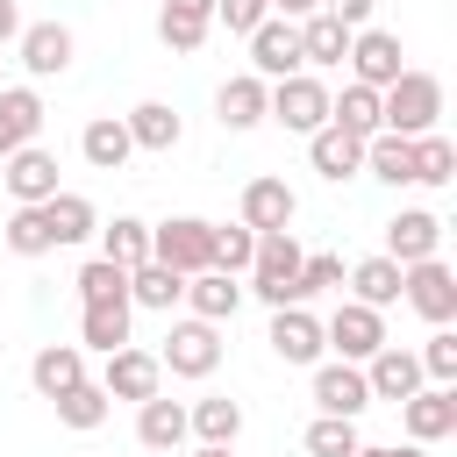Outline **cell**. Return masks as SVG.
Listing matches in <instances>:
<instances>
[{"mask_svg": "<svg viewBox=\"0 0 457 457\" xmlns=\"http://www.w3.org/2000/svg\"><path fill=\"white\" fill-rule=\"evenodd\" d=\"M300 236L293 228H271V236H257V257H250V271H243V293H257L264 307H307L300 300Z\"/></svg>", "mask_w": 457, "mask_h": 457, "instance_id": "obj_1", "label": "cell"}, {"mask_svg": "<svg viewBox=\"0 0 457 457\" xmlns=\"http://www.w3.org/2000/svg\"><path fill=\"white\" fill-rule=\"evenodd\" d=\"M378 121H386V136H407V143H414V136H428V129L443 121V79L407 64V71L378 93Z\"/></svg>", "mask_w": 457, "mask_h": 457, "instance_id": "obj_2", "label": "cell"}, {"mask_svg": "<svg viewBox=\"0 0 457 457\" xmlns=\"http://www.w3.org/2000/svg\"><path fill=\"white\" fill-rule=\"evenodd\" d=\"M150 257L171 264L179 278L214 271V221H200V214H171V221H157V228H150Z\"/></svg>", "mask_w": 457, "mask_h": 457, "instance_id": "obj_3", "label": "cell"}, {"mask_svg": "<svg viewBox=\"0 0 457 457\" xmlns=\"http://www.w3.org/2000/svg\"><path fill=\"white\" fill-rule=\"evenodd\" d=\"M157 364L171 371V378H214V364H221V328L214 321H171L164 328V343H157Z\"/></svg>", "mask_w": 457, "mask_h": 457, "instance_id": "obj_4", "label": "cell"}, {"mask_svg": "<svg viewBox=\"0 0 457 457\" xmlns=\"http://www.w3.org/2000/svg\"><path fill=\"white\" fill-rule=\"evenodd\" d=\"M264 121H278V129H293V136H314V129L328 121V86H321L314 71L278 79V86L264 93Z\"/></svg>", "mask_w": 457, "mask_h": 457, "instance_id": "obj_5", "label": "cell"}, {"mask_svg": "<svg viewBox=\"0 0 457 457\" xmlns=\"http://www.w3.org/2000/svg\"><path fill=\"white\" fill-rule=\"evenodd\" d=\"M400 300H407L428 328H450V321H457V271H450L443 257H421V264L400 271Z\"/></svg>", "mask_w": 457, "mask_h": 457, "instance_id": "obj_6", "label": "cell"}, {"mask_svg": "<svg viewBox=\"0 0 457 457\" xmlns=\"http://www.w3.org/2000/svg\"><path fill=\"white\" fill-rule=\"evenodd\" d=\"M321 343H328L343 364H371V357L386 350V314H378V307H357V300H343V307L321 321Z\"/></svg>", "mask_w": 457, "mask_h": 457, "instance_id": "obj_7", "label": "cell"}, {"mask_svg": "<svg viewBox=\"0 0 457 457\" xmlns=\"http://www.w3.org/2000/svg\"><path fill=\"white\" fill-rule=\"evenodd\" d=\"M14 50H21V71H29V79H64L71 57H79V36H71L64 21H21Z\"/></svg>", "mask_w": 457, "mask_h": 457, "instance_id": "obj_8", "label": "cell"}, {"mask_svg": "<svg viewBox=\"0 0 457 457\" xmlns=\"http://www.w3.org/2000/svg\"><path fill=\"white\" fill-rule=\"evenodd\" d=\"M243 43H250V71H257L264 86L307 71V64H300V21H278V14H271V21H257Z\"/></svg>", "mask_w": 457, "mask_h": 457, "instance_id": "obj_9", "label": "cell"}, {"mask_svg": "<svg viewBox=\"0 0 457 457\" xmlns=\"http://www.w3.org/2000/svg\"><path fill=\"white\" fill-rule=\"evenodd\" d=\"M0 186L14 193V207H43L50 193H64V186H57V157H50L43 143L7 150V157H0Z\"/></svg>", "mask_w": 457, "mask_h": 457, "instance_id": "obj_10", "label": "cell"}, {"mask_svg": "<svg viewBox=\"0 0 457 457\" xmlns=\"http://www.w3.org/2000/svg\"><path fill=\"white\" fill-rule=\"evenodd\" d=\"M100 393L107 400H150V393H164V364H157V350H143V343H121L114 357H107V371H100Z\"/></svg>", "mask_w": 457, "mask_h": 457, "instance_id": "obj_11", "label": "cell"}, {"mask_svg": "<svg viewBox=\"0 0 457 457\" xmlns=\"http://www.w3.org/2000/svg\"><path fill=\"white\" fill-rule=\"evenodd\" d=\"M343 64H350V79H357V86H371V93H386V86L407 71V64H400V36H393V29H357Z\"/></svg>", "mask_w": 457, "mask_h": 457, "instance_id": "obj_12", "label": "cell"}, {"mask_svg": "<svg viewBox=\"0 0 457 457\" xmlns=\"http://www.w3.org/2000/svg\"><path fill=\"white\" fill-rule=\"evenodd\" d=\"M293 214H300V193L286 186V179H250L243 186V200H236V221L243 228H257V236H271V228H293Z\"/></svg>", "mask_w": 457, "mask_h": 457, "instance_id": "obj_13", "label": "cell"}, {"mask_svg": "<svg viewBox=\"0 0 457 457\" xmlns=\"http://www.w3.org/2000/svg\"><path fill=\"white\" fill-rule=\"evenodd\" d=\"M436 250H443V214H428V207H400V214L386 221V250H378V257H393L400 271L421 264V257H436Z\"/></svg>", "mask_w": 457, "mask_h": 457, "instance_id": "obj_14", "label": "cell"}, {"mask_svg": "<svg viewBox=\"0 0 457 457\" xmlns=\"http://www.w3.org/2000/svg\"><path fill=\"white\" fill-rule=\"evenodd\" d=\"M314 407H321V414H336V421H357V414L371 407V386H364V364H343V357H328V364H314Z\"/></svg>", "mask_w": 457, "mask_h": 457, "instance_id": "obj_15", "label": "cell"}, {"mask_svg": "<svg viewBox=\"0 0 457 457\" xmlns=\"http://www.w3.org/2000/svg\"><path fill=\"white\" fill-rule=\"evenodd\" d=\"M400 428H407V443H443V436H457V386H421L414 400H400Z\"/></svg>", "mask_w": 457, "mask_h": 457, "instance_id": "obj_16", "label": "cell"}, {"mask_svg": "<svg viewBox=\"0 0 457 457\" xmlns=\"http://www.w3.org/2000/svg\"><path fill=\"white\" fill-rule=\"evenodd\" d=\"M264 343H271V357H286V364H321V314H307V307H271V328H264Z\"/></svg>", "mask_w": 457, "mask_h": 457, "instance_id": "obj_17", "label": "cell"}, {"mask_svg": "<svg viewBox=\"0 0 457 457\" xmlns=\"http://www.w3.org/2000/svg\"><path fill=\"white\" fill-rule=\"evenodd\" d=\"M307 164L328 179V186H343V179H357L364 171V143L350 136V129H336V121H321L314 136H307Z\"/></svg>", "mask_w": 457, "mask_h": 457, "instance_id": "obj_18", "label": "cell"}, {"mask_svg": "<svg viewBox=\"0 0 457 457\" xmlns=\"http://www.w3.org/2000/svg\"><path fill=\"white\" fill-rule=\"evenodd\" d=\"M364 386H371V400H414L428 378H421V364H414V350H400V343H386L371 364H364Z\"/></svg>", "mask_w": 457, "mask_h": 457, "instance_id": "obj_19", "label": "cell"}, {"mask_svg": "<svg viewBox=\"0 0 457 457\" xmlns=\"http://www.w3.org/2000/svg\"><path fill=\"white\" fill-rule=\"evenodd\" d=\"M236 307H243V278H228V271H193L186 278V314L193 321H236Z\"/></svg>", "mask_w": 457, "mask_h": 457, "instance_id": "obj_20", "label": "cell"}, {"mask_svg": "<svg viewBox=\"0 0 457 457\" xmlns=\"http://www.w3.org/2000/svg\"><path fill=\"white\" fill-rule=\"evenodd\" d=\"M29 386H36L43 400H57V393L86 386V350H79V343H43V350L29 357Z\"/></svg>", "mask_w": 457, "mask_h": 457, "instance_id": "obj_21", "label": "cell"}, {"mask_svg": "<svg viewBox=\"0 0 457 457\" xmlns=\"http://www.w3.org/2000/svg\"><path fill=\"white\" fill-rule=\"evenodd\" d=\"M121 129H129V143H136V150H157V157H171V150H179V136H186V121H179L164 100H136V107L121 114Z\"/></svg>", "mask_w": 457, "mask_h": 457, "instance_id": "obj_22", "label": "cell"}, {"mask_svg": "<svg viewBox=\"0 0 457 457\" xmlns=\"http://www.w3.org/2000/svg\"><path fill=\"white\" fill-rule=\"evenodd\" d=\"M43 93L36 86H0V157L7 150H21V143H36V129H43Z\"/></svg>", "mask_w": 457, "mask_h": 457, "instance_id": "obj_23", "label": "cell"}, {"mask_svg": "<svg viewBox=\"0 0 457 457\" xmlns=\"http://www.w3.org/2000/svg\"><path fill=\"white\" fill-rule=\"evenodd\" d=\"M79 157H86L93 171H121V164L136 157V143H129L121 114H93V121L79 129Z\"/></svg>", "mask_w": 457, "mask_h": 457, "instance_id": "obj_24", "label": "cell"}, {"mask_svg": "<svg viewBox=\"0 0 457 457\" xmlns=\"http://www.w3.org/2000/svg\"><path fill=\"white\" fill-rule=\"evenodd\" d=\"M43 228H50V243H57V250H71V243L100 236V214H93V200H86V193H50V200H43Z\"/></svg>", "mask_w": 457, "mask_h": 457, "instance_id": "obj_25", "label": "cell"}, {"mask_svg": "<svg viewBox=\"0 0 457 457\" xmlns=\"http://www.w3.org/2000/svg\"><path fill=\"white\" fill-rule=\"evenodd\" d=\"M343 57H350V29L336 14H307L300 21V64L307 71H336Z\"/></svg>", "mask_w": 457, "mask_h": 457, "instance_id": "obj_26", "label": "cell"}, {"mask_svg": "<svg viewBox=\"0 0 457 457\" xmlns=\"http://www.w3.org/2000/svg\"><path fill=\"white\" fill-rule=\"evenodd\" d=\"M343 286H350L357 307H378V314H386V307L400 300V264H393V257H357V264L343 271Z\"/></svg>", "mask_w": 457, "mask_h": 457, "instance_id": "obj_27", "label": "cell"}, {"mask_svg": "<svg viewBox=\"0 0 457 457\" xmlns=\"http://www.w3.org/2000/svg\"><path fill=\"white\" fill-rule=\"evenodd\" d=\"M186 436L236 450V436H243V407H236L228 393H207V400H193V407H186Z\"/></svg>", "mask_w": 457, "mask_h": 457, "instance_id": "obj_28", "label": "cell"}, {"mask_svg": "<svg viewBox=\"0 0 457 457\" xmlns=\"http://www.w3.org/2000/svg\"><path fill=\"white\" fill-rule=\"evenodd\" d=\"M264 93H271V86H264L257 71H236V79L214 93V114H221V129H257V121H264Z\"/></svg>", "mask_w": 457, "mask_h": 457, "instance_id": "obj_29", "label": "cell"}, {"mask_svg": "<svg viewBox=\"0 0 457 457\" xmlns=\"http://www.w3.org/2000/svg\"><path fill=\"white\" fill-rule=\"evenodd\" d=\"M100 257L121 264V271L150 264V221H143V214H114V221H100Z\"/></svg>", "mask_w": 457, "mask_h": 457, "instance_id": "obj_30", "label": "cell"}, {"mask_svg": "<svg viewBox=\"0 0 457 457\" xmlns=\"http://www.w3.org/2000/svg\"><path fill=\"white\" fill-rule=\"evenodd\" d=\"M179 300H186V278H179L171 264H157V257H150V264H136V271H129V307H150V314H171Z\"/></svg>", "mask_w": 457, "mask_h": 457, "instance_id": "obj_31", "label": "cell"}, {"mask_svg": "<svg viewBox=\"0 0 457 457\" xmlns=\"http://www.w3.org/2000/svg\"><path fill=\"white\" fill-rule=\"evenodd\" d=\"M129 300H114V307H79V350H93V357H114L121 343H129Z\"/></svg>", "mask_w": 457, "mask_h": 457, "instance_id": "obj_32", "label": "cell"}, {"mask_svg": "<svg viewBox=\"0 0 457 457\" xmlns=\"http://www.w3.org/2000/svg\"><path fill=\"white\" fill-rule=\"evenodd\" d=\"M136 443H143V450H179V443H186V407L164 400V393H150V400L136 407Z\"/></svg>", "mask_w": 457, "mask_h": 457, "instance_id": "obj_33", "label": "cell"}, {"mask_svg": "<svg viewBox=\"0 0 457 457\" xmlns=\"http://www.w3.org/2000/svg\"><path fill=\"white\" fill-rule=\"evenodd\" d=\"M328 121H336V129H350L357 143H371V136L386 129V121H378V93H371V86H357V79H350L343 93H328Z\"/></svg>", "mask_w": 457, "mask_h": 457, "instance_id": "obj_34", "label": "cell"}, {"mask_svg": "<svg viewBox=\"0 0 457 457\" xmlns=\"http://www.w3.org/2000/svg\"><path fill=\"white\" fill-rule=\"evenodd\" d=\"M364 171H371V179H386V186H414V143L378 129V136L364 143Z\"/></svg>", "mask_w": 457, "mask_h": 457, "instance_id": "obj_35", "label": "cell"}, {"mask_svg": "<svg viewBox=\"0 0 457 457\" xmlns=\"http://www.w3.org/2000/svg\"><path fill=\"white\" fill-rule=\"evenodd\" d=\"M79 307H114V300H129V271L121 264H107V257H93V264H79Z\"/></svg>", "mask_w": 457, "mask_h": 457, "instance_id": "obj_36", "label": "cell"}, {"mask_svg": "<svg viewBox=\"0 0 457 457\" xmlns=\"http://www.w3.org/2000/svg\"><path fill=\"white\" fill-rule=\"evenodd\" d=\"M50 407H57V421H64V428H79V436H86V428H100V421H107V407H114V400L100 393V378H86V386L57 393Z\"/></svg>", "mask_w": 457, "mask_h": 457, "instance_id": "obj_37", "label": "cell"}, {"mask_svg": "<svg viewBox=\"0 0 457 457\" xmlns=\"http://www.w3.org/2000/svg\"><path fill=\"white\" fill-rule=\"evenodd\" d=\"M157 36H164L171 57H193V50L214 36V21H207V14H186V7H157Z\"/></svg>", "mask_w": 457, "mask_h": 457, "instance_id": "obj_38", "label": "cell"}, {"mask_svg": "<svg viewBox=\"0 0 457 457\" xmlns=\"http://www.w3.org/2000/svg\"><path fill=\"white\" fill-rule=\"evenodd\" d=\"M457 179V143L450 136H414V186H450Z\"/></svg>", "mask_w": 457, "mask_h": 457, "instance_id": "obj_39", "label": "cell"}, {"mask_svg": "<svg viewBox=\"0 0 457 457\" xmlns=\"http://www.w3.org/2000/svg\"><path fill=\"white\" fill-rule=\"evenodd\" d=\"M357 443H364V436H357V421H336V414H314V421H307V436H300V450H307V457H357Z\"/></svg>", "mask_w": 457, "mask_h": 457, "instance_id": "obj_40", "label": "cell"}, {"mask_svg": "<svg viewBox=\"0 0 457 457\" xmlns=\"http://www.w3.org/2000/svg\"><path fill=\"white\" fill-rule=\"evenodd\" d=\"M0 236H7V250H14V257H50V250H57V243H50V228H43V207H14Z\"/></svg>", "mask_w": 457, "mask_h": 457, "instance_id": "obj_41", "label": "cell"}, {"mask_svg": "<svg viewBox=\"0 0 457 457\" xmlns=\"http://www.w3.org/2000/svg\"><path fill=\"white\" fill-rule=\"evenodd\" d=\"M250 257H257V228H243V221H221V228H214V271L243 278V271H250Z\"/></svg>", "mask_w": 457, "mask_h": 457, "instance_id": "obj_42", "label": "cell"}, {"mask_svg": "<svg viewBox=\"0 0 457 457\" xmlns=\"http://www.w3.org/2000/svg\"><path fill=\"white\" fill-rule=\"evenodd\" d=\"M414 364H421L428 386H457V336L450 328H428V343L414 350Z\"/></svg>", "mask_w": 457, "mask_h": 457, "instance_id": "obj_43", "label": "cell"}, {"mask_svg": "<svg viewBox=\"0 0 457 457\" xmlns=\"http://www.w3.org/2000/svg\"><path fill=\"white\" fill-rule=\"evenodd\" d=\"M257 21H271V0H214V29H228V36H250Z\"/></svg>", "mask_w": 457, "mask_h": 457, "instance_id": "obj_44", "label": "cell"}, {"mask_svg": "<svg viewBox=\"0 0 457 457\" xmlns=\"http://www.w3.org/2000/svg\"><path fill=\"white\" fill-rule=\"evenodd\" d=\"M328 286H343V257H328V250L300 257V300H314V293H328Z\"/></svg>", "mask_w": 457, "mask_h": 457, "instance_id": "obj_45", "label": "cell"}, {"mask_svg": "<svg viewBox=\"0 0 457 457\" xmlns=\"http://www.w3.org/2000/svg\"><path fill=\"white\" fill-rule=\"evenodd\" d=\"M371 7H378V0H321V14H336L350 36H357V29H371Z\"/></svg>", "mask_w": 457, "mask_h": 457, "instance_id": "obj_46", "label": "cell"}, {"mask_svg": "<svg viewBox=\"0 0 457 457\" xmlns=\"http://www.w3.org/2000/svg\"><path fill=\"white\" fill-rule=\"evenodd\" d=\"M271 14L278 21H307V14H321V0H271Z\"/></svg>", "mask_w": 457, "mask_h": 457, "instance_id": "obj_47", "label": "cell"}, {"mask_svg": "<svg viewBox=\"0 0 457 457\" xmlns=\"http://www.w3.org/2000/svg\"><path fill=\"white\" fill-rule=\"evenodd\" d=\"M21 36V0H0V43Z\"/></svg>", "mask_w": 457, "mask_h": 457, "instance_id": "obj_48", "label": "cell"}, {"mask_svg": "<svg viewBox=\"0 0 457 457\" xmlns=\"http://www.w3.org/2000/svg\"><path fill=\"white\" fill-rule=\"evenodd\" d=\"M164 7H186V14H207L214 21V0H164Z\"/></svg>", "mask_w": 457, "mask_h": 457, "instance_id": "obj_49", "label": "cell"}, {"mask_svg": "<svg viewBox=\"0 0 457 457\" xmlns=\"http://www.w3.org/2000/svg\"><path fill=\"white\" fill-rule=\"evenodd\" d=\"M357 457H393V443H357Z\"/></svg>", "mask_w": 457, "mask_h": 457, "instance_id": "obj_50", "label": "cell"}, {"mask_svg": "<svg viewBox=\"0 0 457 457\" xmlns=\"http://www.w3.org/2000/svg\"><path fill=\"white\" fill-rule=\"evenodd\" d=\"M193 457H236V450H221V443H200V450H193Z\"/></svg>", "mask_w": 457, "mask_h": 457, "instance_id": "obj_51", "label": "cell"}, {"mask_svg": "<svg viewBox=\"0 0 457 457\" xmlns=\"http://www.w3.org/2000/svg\"><path fill=\"white\" fill-rule=\"evenodd\" d=\"M393 457H428V450H421V443H407V450H400V443H393Z\"/></svg>", "mask_w": 457, "mask_h": 457, "instance_id": "obj_52", "label": "cell"}, {"mask_svg": "<svg viewBox=\"0 0 457 457\" xmlns=\"http://www.w3.org/2000/svg\"><path fill=\"white\" fill-rule=\"evenodd\" d=\"M0 350H7V343H0Z\"/></svg>", "mask_w": 457, "mask_h": 457, "instance_id": "obj_53", "label": "cell"}]
</instances>
